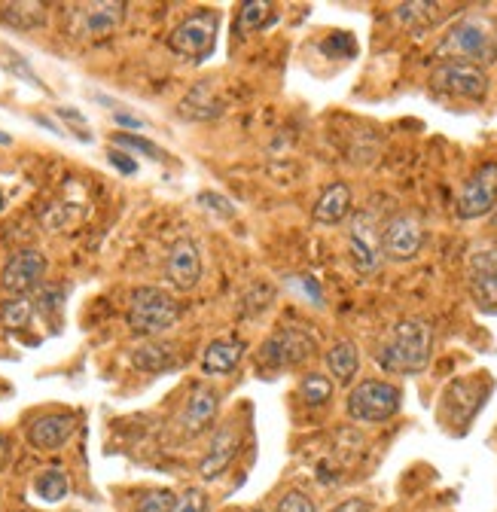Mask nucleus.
<instances>
[{
    "label": "nucleus",
    "mask_w": 497,
    "mask_h": 512,
    "mask_svg": "<svg viewBox=\"0 0 497 512\" xmlns=\"http://www.w3.org/2000/svg\"><path fill=\"white\" fill-rule=\"evenodd\" d=\"M433 330L421 317H403L385 336L376 360L391 375H418L430 366Z\"/></svg>",
    "instance_id": "1"
},
{
    "label": "nucleus",
    "mask_w": 497,
    "mask_h": 512,
    "mask_svg": "<svg viewBox=\"0 0 497 512\" xmlns=\"http://www.w3.org/2000/svg\"><path fill=\"white\" fill-rule=\"evenodd\" d=\"M180 302L159 287H138L129 296L126 324L135 336H159L180 320Z\"/></svg>",
    "instance_id": "2"
},
{
    "label": "nucleus",
    "mask_w": 497,
    "mask_h": 512,
    "mask_svg": "<svg viewBox=\"0 0 497 512\" xmlns=\"http://www.w3.org/2000/svg\"><path fill=\"white\" fill-rule=\"evenodd\" d=\"M437 58L443 61H461V64H473V68H482V64H491L497 58V40L491 34V28L479 19H464L458 22L440 43Z\"/></svg>",
    "instance_id": "3"
},
{
    "label": "nucleus",
    "mask_w": 497,
    "mask_h": 512,
    "mask_svg": "<svg viewBox=\"0 0 497 512\" xmlns=\"http://www.w3.org/2000/svg\"><path fill=\"white\" fill-rule=\"evenodd\" d=\"M400 403H403V394H400L397 384L379 381V378H366L348 394L345 409H348V415L354 421L382 424V421H391L400 412Z\"/></svg>",
    "instance_id": "4"
},
{
    "label": "nucleus",
    "mask_w": 497,
    "mask_h": 512,
    "mask_svg": "<svg viewBox=\"0 0 497 512\" xmlns=\"http://www.w3.org/2000/svg\"><path fill=\"white\" fill-rule=\"evenodd\" d=\"M217 28L220 16L214 10H196L168 34V49L186 61H205L214 52Z\"/></svg>",
    "instance_id": "5"
},
{
    "label": "nucleus",
    "mask_w": 497,
    "mask_h": 512,
    "mask_svg": "<svg viewBox=\"0 0 497 512\" xmlns=\"http://www.w3.org/2000/svg\"><path fill=\"white\" fill-rule=\"evenodd\" d=\"M318 354V339L302 330V327H281L275 330L263 348H260V363L269 369H293L312 360Z\"/></svg>",
    "instance_id": "6"
},
{
    "label": "nucleus",
    "mask_w": 497,
    "mask_h": 512,
    "mask_svg": "<svg viewBox=\"0 0 497 512\" xmlns=\"http://www.w3.org/2000/svg\"><path fill=\"white\" fill-rule=\"evenodd\" d=\"M126 4H119V0H101V4H77L71 7V16H68V28H71V37L77 40H101V37H110L122 19H126Z\"/></svg>",
    "instance_id": "7"
},
{
    "label": "nucleus",
    "mask_w": 497,
    "mask_h": 512,
    "mask_svg": "<svg viewBox=\"0 0 497 512\" xmlns=\"http://www.w3.org/2000/svg\"><path fill=\"white\" fill-rule=\"evenodd\" d=\"M430 86L443 95L482 101L488 95L491 83H488V74L482 68H473V64H461V61H443L440 68H433Z\"/></svg>",
    "instance_id": "8"
},
{
    "label": "nucleus",
    "mask_w": 497,
    "mask_h": 512,
    "mask_svg": "<svg viewBox=\"0 0 497 512\" xmlns=\"http://www.w3.org/2000/svg\"><path fill=\"white\" fill-rule=\"evenodd\" d=\"M494 211H497V162H485L461 186L458 217L461 220H479V217H488Z\"/></svg>",
    "instance_id": "9"
},
{
    "label": "nucleus",
    "mask_w": 497,
    "mask_h": 512,
    "mask_svg": "<svg viewBox=\"0 0 497 512\" xmlns=\"http://www.w3.org/2000/svg\"><path fill=\"white\" fill-rule=\"evenodd\" d=\"M348 256L360 275H372L382 266V232L369 214H354L348 226Z\"/></svg>",
    "instance_id": "10"
},
{
    "label": "nucleus",
    "mask_w": 497,
    "mask_h": 512,
    "mask_svg": "<svg viewBox=\"0 0 497 512\" xmlns=\"http://www.w3.org/2000/svg\"><path fill=\"white\" fill-rule=\"evenodd\" d=\"M424 247V226L415 214H397L382 229V256L394 263H409Z\"/></svg>",
    "instance_id": "11"
},
{
    "label": "nucleus",
    "mask_w": 497,
    "mask_h": 512,
    "mask_svg": "<svg viewBox=\"0 0 497 512\" xmlns=\"http://www.w3.org/2000/svg\"><path fill=\"white\" fill-rule=\"evenodd\" d=\"M46 275V256L34 247L19 250L10 256V263L0 272V287H4L10 296H28L34 287H40Z\"/></svg>",
    "instance_id": "12"
},
{
    "label": "nucleus",
    "mask_w": 497,
    "mask_h": 512,
    "mask_svg": "<svg viewBox=\"0 0 497 512\" xmlns=\"http://www.w3.org/2000/svg\"><path fill=\"white\" fill-rule=\"evenodd\" d=\"M77 433V415L74 412H46L28 424V442L40 452H55Z\"/></svg>",
    "instance_id": "13"
},
{
    "label": "nucleus",
    "mask_w": 497,
    "mask_h": 512,
    "mask_svg": "<svg viewBox=\"0 0 497 512\" xmlns=\"http://www.w3.org/2000/svg\"><path fill=\"white\" fill-rule=\"evenodd\" d=\"M168 281L177 287V290H193L202 278V256H199V247L190 241V238H177L168 250Z\"/></svg>",
    "instance_id": "14"
},
{
    "label": "nucleus",
    "mask_w": 497,
    "mask_h": 512,
    "mask_svg": "<svg viewBox=\"0 0 497 512\" xmlns=\"http://www.w3.org/2000/svg\"><path fill=\"white\" fill-rule=\"evenodd\" d=\"M238 445H241L238 427H235L232 421L220 424L217 433H214V439H211L208 455H205L202 464H199V476L208 479V482L217 479V476H223V473L229 470V464L235 461V455H238Z\"/></svg>",
    "instance_id": "15"
},
{
    "label": "nucleus",
    "mask_w": 497,
    "mask_h": 512,
    "mask_svg": "<svg viewBox=\"0 0 497 512\" xmlns=\"http://www.w3.org/2000/svg\"><path fill=\"white\" fill-rule=\"evenodd\" d=\"M217 406H220V394L214 388H196L193 397L186 400L183 415H180V433L190 436V439L205 433L217 415Z\"/></svg>",
    "instance_id": "16"
},
{
    "label": "nucleus",
    "mask_w": 497,
    "mask_h": 512,
    "mask_svg": "<svg viewBox=\"0 0 497 512\" xmlns=\"http://www.w3.org/2000/svg\"><path fill=\"white\" fill-rule=\"evenodd\" d=\"M226 110L220 92L214 83H196L186 98L180 101V116L183 119H193V122H211V119H220Z\"/></svg>",
    "instance_id": "17"
},
{
    "label": "nucleus",
    "mask_w": 497,
    "mask_h": 512,
    "mask_svg": "<svg viewBox=\"0 0 497 512\" xmlns=\"http://www.w3.org/2000/svg\"><path fill=\"white\" fill-rule=\"evenodd\" d=\"M348 214H351V189H348V183H330L321 192V199L315 202V211H312L315 223H321V226H336Z\"/></svg>",
    "instance_id": "18"
},
{
    "label": "nucleus",
    "mask_w": 497,
    "mask_h": 512,
    "mask_svg": "<svg viewBox=\"0 0 497 512\" xmlns=\"http://www.w3.org/2000/svg\"><path fill=\"white\" fill-rule=\"evenodd\" d=\"M247 345L241 339H217L205 348L202 354V369L208 375H226L232 369H238L241 357H244Z\"/></svg>",
    "instance_id": "19"
},
{
    "label": "nucleus",
    "mask_w": 497,
    "mask_h": 512,
    "mask_svg": "<svg viewBox=\"0 0 497 512\" xmlns=\"http://www.w3.org/2000/svg\"><path fill=\"white\" fill-rule=\"evenodd\" d=\"M132 366L141 372H168L177 366L174 342H144L132 351Z\"/></svg>",
    "instance_id": "20"
},
{
    "label": "nucleus",
    "mask_w": 497,
    "mask_h": 512,
    "mask_svg": "<svg viewBox=\"0 0 497 512\" xmlns=\"http://www.w3.org/2000/svg\"><path fill=\"white\" fill-rule=\"evenodd\" d=\"M0 22L13 31H34L46 25V4H34V0H22V4L0 7Z\"/></svg>",
    "instance_id": "21"
},
{
    "label": "nucleus",
    "mask_w": 497,
    "mask_h": 512,
    "mask_svg": "<svg viewBox=\"0 0 497 512\" xmlns=\"http://www.w3.org/2000/svg\"><path fill=\"white\" fill-rule=\"evenodd\" d=\"M327 369H330V375H333L336 381L348 384V381L357 375V369H360V351H357V345L348 342V339L336 342V345L327 351Z\"/></svg>",
    "instance_id": "22"
},
{
    "label": "nucleus",
    "mask_w": 497,
    "mask_h": 512,
    "mask_svg": "<svg viewBox=\"0 0 497 512\" xmlns=\"http://www.w3.org/2000/svg\"><path fill=\"white\" fill-rule=\"evenodd\" d=\"M34 494L43 500V503H61L68 494H71V479L61 467H49L43 473H37L34 479Z\"/></svg>",
    "instance_id": "23"
},
{
    "label": "nucleus",
    "mask_w": 497,
    "mask_h": 512,
    "mask_svg": "<svg viewBox=\"0 0 497 512\" xmlns=\"http://www.w3.org/2000/svg\"><path fill=\"white\" fill-rule=\"evenodd\" d=\"M394 16H397V22H400L403 28H409V31L433 28V25H437V22L443 19V13H440L437 4H400Z\"/></svg>",
    "instance_id": "24"
},
{
    "label": "nucleus",
    "mask_w": 497,
    "mask_h": 512,
    "mask_svg": "<svg viewBox=\"0 0 497 512\" xmlns=\"http://www.w3.org/2000/svg\"><path fill=\"white\" fill-rule=\"evenodd\" d=\"M275 7L272 4H266V0H247V4H241L238 7V16H235V22H238V34L244 37V34H251V31H260V28H266L272 19H275V13H272Z\"/></svg>",
    "instance_id": "25"
},
{
    "label": "nucleus",
    "mask_w": 497,
    "mask_h": 512,
    "mask_svg": "<svg viewBox=\"0 0 497 512\" xmlns=\"http://www.w3.org/2000/svg\"><path fill=\"white\" fill-rule=\"evenodd\" d=\"M31 320H34V302L28 296H10L4 305H0V324L13 333L28 330Z\"/></svg>",
    "instance_id": "26"
},
{
    "label": "nucleus",
    "mask_w": 497,
    "mask_h": 512,
    "mask_svg": "<svg viewBox=\"0 0 497 512\" xmlns=\"http://www.w3.org/2000/svg\"><path fill=\"white\" fill-rule=\"evenodd\" d=\"M299 397L308 403V406H324L333 400V381L321 372H312L299 381Z\"/></svg>",
    "instance_id": "27"
},
{
    "label": "nucleus",
    "mask_w": 497,
    "mask_h": 512,
    "mask_svg": "<svg viewBox=\"0 0 497 512\" xmlns=\"http://www.w3.org/2000/svg\"><path fill=\"white\" fill-rule=\"evenodd\" d=\"M470 296H473L476 305H482V308H497V269L473 275V281H470Z\"/></svg>",
    "instance_id": "28"
},
{
    "label": "nucleus",
    "mask_w": 497,
    "mask_h": 512,
    "mask_svg": "<svg viewBox=\"0 0 497 512\" xmlns=\"http://www.w3.org/2000/svg\"><path fill=\"white\" fill-rule=\"evenodd\" d=\"M275 299V287L272 284H254L251 293L244 296V308H241V317H251V314H263Z\"/></svg>",
    "instance_id": "29"
},
{
    "label": "nucleus",
    "mask_w": 497,
    "mask_h": 512,
    "mask_svg": "<svg viewBox=\"0 0 497 512\" xmlns=\"http://www.w3.org/2000/svg\"><path fill=\"white\" fill-rule=\"evenodd\" d=\"M174 506H177V494L168 491V488H156V491H147L138 500L135 512H174Z\"/></svg>",
    "instance_id": "30"
},
{
    "label": "nucleus",
    "mask_w": 497,
    "mask_h": 512,
    "mask_svg": "<svg viewBox=\"0 0 497 512\" xmlns=\"http://www.w3.org/2000/svg\"><path fill=\"white\" fill-rule=\"evenodd\" d=\"M113 141L119 144V147H126V150H135V153H141V156H147V159H153V162H162L165 159V153L153 144V141H147V138H141V135H129V132H119V135H113Z\"/></svg>",
    "instance_id": "31"
},
{
    "label": "nucleus",
    "mask_w": 497,
    "mask_h": 512,
    "mask_svg": "<svg viewBox=\"0 0 497 512\" xmlns=\"http://www.w3.org/2000/svg\"><path fill=\"white\" fill-rule=\"evenodd\" d=\"M199 205H202L205 211L223 217V220H232V217H235V205H232L226 196H220V192H199Z\"/></svg>",
    "instance_id": "32"
},
{
    "label": "nucleus",
    "mask_w": 497,
    "mask_h": 512,
    "mask_svg": "<svg viewBox=\"0 0 497 512\" xmlns=\"http://www.w3.org/2000/svg\"><path fill=\"white\" fill-rule=\"evenodd\" d=\"M278 512H318L315 509V500L302 494V491H287L281 500H278Z\"/></svg>",
    "instance_id": "33"
},
{
    "label": "nucleus",
    "mask_w": 497,
    "mask_h": 512,
    "mask_svg": "<svg viewBox=\"0 0 497 512\" xmlns=\"http://www.w3.org/2000/svg\"><path fill=\"white\" fill-rule=\"evenodd\" d=\"M55 113H58V119H65V122L74 128L80 141L92 144V132H89V122H86V116H83V113H77L74 107H58Z\"/></svg>",
    "instance_id": "34"
},
{
    "label": "nucleus",
    "mask_w": 497,
    "mask_h": 512,
    "mask_svg": "<svg viewBox=\"0 0 497 512\" xmlns=\"http://www.w3.org/2000/svg\"><path fill=\"white\" fill-rule=\"evenodd\" d=\"M174 512H208V497H205V491H199V488L186 491V497L177 500Z\"/></svg>",
    "instance_id": "35"
},
{
    "label": "nucleus",
    "mask_w": 497,
    "mask_h": 512,
    "mask_svg": "<svg viewBox=\"0 0 497 512\" xmlns=\"http://www.w3.org/2000/svg\"><path fill=\"white\" fill-rule=\"evenodd\" d=\"M7 68H10L13 74H19V77H25V80H31L34 86H40V89H46V86H43V80H40V77H34V71L28 68V61H25L22 55H16V52H10V61H7Z\"/></svg>",
    "instance_id": "36"
},
{
    "label": "nucleus",
    "mask_w": 497,
    "mask_h": 512,
    "mask_svg": "<svg viewBox=\"0 0 497 512\" xmlns=\"http://www.w3.org/2000/svg\"><path fill=\"white\" fill-rule=\"evenodd\" d=\"M107 159H110V165H113L116 171H122V174H135V171H138V162H135L129 153H122V150H110Z\"/></svg>",
    "instance_id": "37"
},
{
    "label": "nucleus",
    "mask_w": 497,
    "mask_h": 512,
    "mask_svg": "<svg viewBox=\"0 0 497 512\" xmlns=\"http://www.w3.org/2000/svg\"><path fill=\"white\" fill-rule=\"evenodd\" d=\"M113 122L122 125V128H144V125H147L141 116H132V113H126V110H113Z\"/></svg>",
    "instance_id": "38"
},
{
    "label": "nucleus",
    "mask_w": 497,
    "mask_h": 512,
    "mask_svg": "<svg viewBox=\"0 0 497 512\" xmlns=\"http://www.w3.org/2000/svg\"><path fill=\"white\" fill-rule=\"evenodd\" d=\"M293 281H299L302 293H305V296H312V302H315V305H321V302H324L321 287H318V281H315V278H293Z\"/></svg>",
    "instance_id": "39"
},
{
    "label": "nucleus",
    "mask_w": 497,
    "mask_h": 512,
    "mask_svg": "<svg viewBox=\"0 0 497 512\" xmlns=\"http://www.w3.org/2000/svg\"><path fill=\"white\" fill-rule=\"evenodd\" d=\"M330 512H369V503L360 497H351V500H342L339 506H333Z\"/></svg>",
    "instance_id": "40"
},
{
    "label": "nucleus",
    "mask_w": 497,
    "mask_h": 512,
    "mask_svg": "<svg viewBox=\"0 0 497 512\" xmlns=\"http://www.w3.org/2000/svg\"><path fill=\"white\" fill-rule=\"evenodd\" d=\"M10 458H13V445H10V439L4 433H0V470L10 464Z\"/></svg>",
    "instance_id": "41"
},
{
    "label": "nucleus",
    "mask_w": 497,
    "mask_h": 512,
    "mask_svg": "<svg viewBox=\"0 0 497 512\" xmlns=\"http://www.w3.org/2000/svg\"><path fill=\"white\" fill-rule=\"evenodd\" d=\"M0 144H4V147H7V144H13V138H10L7 132H0Z\"/></svg>",
    "instance_id": "42"
},
{
    "label": "nucleus",
    "mask_w": 497,
    "mask_h": 512,
    "mask_svg": "<svg viewBox=\"0 0 497 512\" xmlns=\"http://www.w3.org/2000/svg\"><path fill=\"white\" fill-rule=\"evenodd\" d=\"M0 211H4V192H0Z\"/></svg>",
    "instance_id": "43"
},
{
    "label": "nucleus",
    "mask_w": 497,
    "mask_h": 512,
    "mask_svg": "<svg viewBox=\"0 0 497 512\" xmlns=\"http://www.w3.org/2000/svg\"><path fill=\"white\" fill-rule=\"evenodd\" d=\"M494 223H497V211H494Z\"/></svg>",
    "instance_id": "44"
},
{
    "label": "nucleus",
    "mask_w": 497,
    "mask_h": 512,
    "mask_svg": "<svg viewBox=\"0 0 497 512\" xmlns=\"http://www.w3.org/2000/svg\"><path fill=\"white\" fill-rule=\"evenodd\" d=\"M254 512H266V509H254Z\"/></svg>",
    "instance_id": "45"
}]
</instances>
